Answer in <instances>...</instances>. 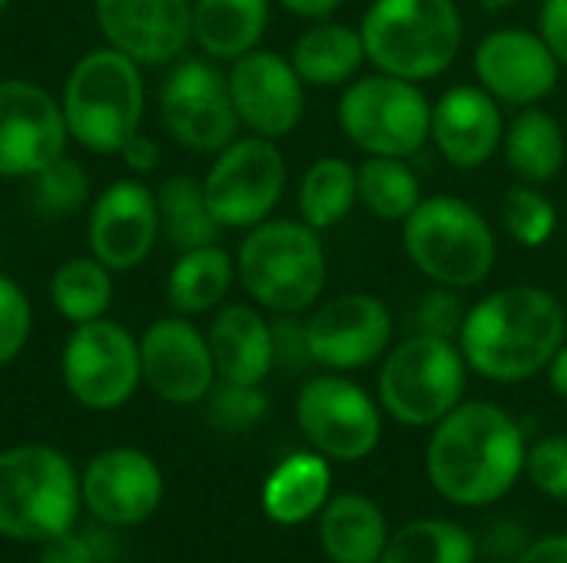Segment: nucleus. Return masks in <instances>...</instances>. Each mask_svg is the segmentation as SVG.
Returning <instances> with one entry per match:
<instances>
[{
    "instance_id": "0eeeda50",
    "label": "nucleus",
    "mask_w": 567,
    "mask_h": 563,
    "mask_svg": "<svg viewBox=\"0 0 567 563\" xmlns=\"http://www.w3.org/2000/svg\"><path fill=\"white\" fill-rule=\"evenodd\" d=\"M409 262L432 282L455 292L482 285L498 262L495 229L472 202L458 196H432L402 222Z\"/></svg>"
},
{
    "instance_id": "a211bd4d",
    "label": "nucleus",
    "mask_w": 567,
    "mask_h": 563,
    "mask_svg": "<svg viewBox=\"0 0 567 563\" xmlns=\"http://www.w3.org/2000/svg\"><path fill=\"white\" fill-rule=\"evenodd\" d=\"M229 93L239 113V123L252 136L286 139L306 116V83L299 80L289 56L276 50H249L233 60Z\"/></svg>"
},
{
    "instance_id": "412c9836",
    "label": "nucleus",
    "mask_w": 567,
    "mask_h": 563,
    "mask_svg": "<svg viewBox=\"0 0 567 563\" xmlns=\"http://www.w3.org/2000/svg\"><path fill=\"white\" fill-rule=\"evenodd\" d=\"M159 236L156 192L140 179H116L96 196L86 222L90 256L110 272H130L143 265Z\"/></svg>"
},
{
    "instance_id": "ddd939ff",
    "label": "nucleus",
    "mask_w": 567,
    "mask_h": 563,
    "mask_svg": "<svg viewBox=\"0 0 567 563\" xmlns=\"http://www.w3.org/2000/svg\"><path fill=\"white\" fill-rule=\"evenodd\" d=\"M296 421L312 451L329 461H362L382 441V411L346 375H316L296 398Z\"/></svg>"
},
{
    "instance_id": "4c0bfd02",
    "label": "nucleus",
    "mask_w": 567,
    "mask_h": 563,
    "mask_svg": "<svg viewBox=\"0 0 567 563\" xmlns=\"http://www.w3.org/2000/svg\"><path fill=\"white\" fill-rule=\"evenodd\" d=\"M113 528H70L43 544H37V563H110L113 561Z\"/></svg>"
},
{
    "instance_id": "9b49d317",
    "label": "nucleus",
    "mask_w": 567,
    "mask_h": 563,
    "mask_svg": "<svg viewBox=\"0 0 567 563\" xmlns=\"http://www.w3.org/2000/svg\"><path fill=\"white\" fill-rule=\"evenodd\" d=\"M286 176V156L276 139L236 136L216 153L203 192L223 229H252L276 212Z\"/></svg>"
},
{
    "instance_id": "72a5a7b5",
    "label": "nucleus",
    "mask_w": 567,
    "mask_h": 563,
    "mask_svg": "<svg viewBox=\"0 0 567 563\" xmlns=\"http://www.w3.org/2000/svg\"><path fill=\"white\" fill-rule=\"evenodd\" d=\"M478 541L452 521L422 518L399 528L389 544L382 563H475Z\"/></svg>"
},
{
    "instance_id": "6ab92c4d",
    "label": "nucleus",
    "mask_w": 567,
    "mask_h": 563,
    "mask_svg": "<svg viewBox=\"0 0 567 563\" xmlns=\"http://www.w3.org/2000/svg\"><path fill=\"white\" fill-rule=\"evenodd\" d=\"M143 385L166 405H199L216 385V365L209 338L186 319L166 315L146 325L140 335Z\"/></svg>"
},
{
    "instance_id": "c03bdc74",
    "label": "nucleus",
    "mask_w": 567,
    "mask_h": 563,
    "mask_svg": "<svg viewBox=\"0 0 567 563\" xmlns=\"http://www.w3.org/2000/svg\"><path fill=\"white\" fill-rule=\"evenodd\" d=\"M538 33L567 70V0H545L538 13Z\"/></svg>"
},
{
    "instance_id": "a878e982",
    "label": "nucleus",
    "mask_w": 567,
    "mask_h": 563,
    "mask_svg": "<svg viewBox=\"0 0 567 563\" xmlns=\"http://www.w3.org/2000/svg\"><path fill=\"white\" fill-rule=\"evenodd\" d=\"M299 80L316 90L349 86L365 63V43L359 27L339 23V20H312L309 30H302L289 53Z\"/></svg>"
},
{
    "instance_id": "2f4dec72",
    "label": "nucleus",
    "mask_w": 567,
    "mask_h": 563,
    "mask_svg": "<svg viewBox=\"0 0 567 563\" xmlns=\"http://www.w3.org/2000/svg\"><path fill=\"white\" fill-rule=\"evenodd\" d=\"M359 202L355 166L342 156H319L299 183V219L316 232L336 229Z\"/></svg>"
},
{
    "instance_id": "2eb2a0df",
    "label": "nucleus",
    "mask_w": 567,
    "mask_h": 563,
    "mask_svg": "<svg viewBox=\"0 0 567 563\" xmlns=\"http://www.w3.org/2000/svg\"><path fill=\"white\" fill-rule=\"evenodd\" d=\"M163 471L140 448L96 451L80 471L83 511L113 531L146 524L163 504Z\"/></svg>"
},
{
    "instance_id": "b1692460",
    "label": "nucleus",
    "mask_w": 567,
    "mask_h": 563,
    "mask_svg": "<svg viewBox=\"0 0 567 563\" xmlns=\"http://www.w3.org/2000/svg\"><path fill=\"white\" fill-rule=\"evenodd\" d=\"M332 494L329 458L319 451H296L282 458L262 484V511L272 524L296 528L322 514Z\"/></svg>"
},
{
    "instance_id": "9d476101",
    "label": "nucleus",
    "mask_w": 567,
    "mask_h": 563,
    "mask_svg": "<svg viewBox=\"0 0 567 563\" xmlns=\"http://www.w3.org/2000/svg\"><path fill=\"white\" fill-rule=\"evenodd\" d=\"M60 375L76 405L90 411H116L143 385L140 338L106 315L73 325L63 342Z\"/></svg>"
},
{
    "instance_id": "f257e3e1",
    "label": "nucleus",
    "mask_w": 567,
    "mask_h": 563,
    "mask_svg": "<svg viewBox=\"0 0 567 563\" xmlns=\"http://www.w3.org/2000/svg\"><path fill=\"white\" fill-rule=\"evenodd\" d=\"M525 455V435L505 408L462 402L435 425L425 448V471L449 504L485 508L515 488Z\"/></svg>"
},
{
    "instance_id": "09e8293b",
    "label": "nucleus",
    "mask_w": 567,
    "mask_h": 563,
    "mask_svg": "<svg viewBox=\"0 0 567 563\" xmlns=\"http://www.w3.org/2000/svg\"><path fill=\"white\" fill-rule=\"evenodd\" d=\"M548 382H551L555 395H561L567 402V342L558 348V355L548 365Z\"/></svg>"
},
{
    "instance_id": "aec40b11",
    "label": "nucleus",
    "mask_w": 567,
    "mask_h": 563,
    "mask_svg": "<svg viewBox=\"0 0 567 563\" xmlns=\"http://www.w3.org/2000/svg\"><path fill=\"white\" fill-rule=\"evenodd\" d=\"M106 46L140 66H163L193 43V0H93Z\"/></svg>"
},
{
    "instance_id": "4468645a",
    "label": "nucleus",
    "mask_w": 567,
    "mask_h": 563,
    "mask_svg": "<svg viewBox=\"0 0 567 563\" xmlns=\"http://www.w3.org/2000/svg\"><path fill=\"white\" fill-rule=\"evenodd\" d=\"M312 362L326 372L365 368L392 348V312L369 292H342L326 299L306 319Z\"/></svg>"
},
{
    "instance_id": "20e7f679",
    "label": "nucleus",
    "mask_w": 567,
    "mask_h": 563,
    "mask_svg": "<svg viewBox=\"0 0 567 563\" xmlns=\"http://www.w3.org/2000/svg\"><path fill=\"white\" fill-rule=\"evenodd\" d=\"M359 33L379 73L425 83L458 60L465 20L455 0H372Z\"/></svg>"
},
{
    "instance_id": "3c124183",
    "label": "nucleus",
    "mask_w": 567,
    "mask_h": 563,
    "mask_svg": "<svg viewBox=\"0 0 567 563\" xmlns=\"http://www.w3.org/2000/svg\"><path fill=\"white\" fill-rule=\"evenodd\" d=\"M7 3H10V0H0V13H3V10H7Z\"/></svg>"
},
{
    "instance_id": "bb28decb",
    "label": "nucleus",
    "mask_w": 567,
    "mask_h": 563,
    "mask_svg": "<svg viewBox=\"0 0 567 563\" xmlns=\"http://www.w3.org/2000/svg\"><path fill=\"white\" fill-rule=\"evenodd\" d=\"M502 153L508 169L532 186L551 183L567 159V139L561 123L542 110V106H525L515 113L512 123H505V139Z\"/></svg>"
},
{
    "instance_id": "49530a36",
    "label": "nucleus",
    "mask_w": 567,
    "mask_h": 563,
    "mask_svg": "<svg viewBox=\"0 0 567 563\" xmlns=\"http://www.w3.org/2000/svg\"><path fill=\"white\" fill-rule=\"evenodd\" d=\"M515 563H567V534H551L545 541H532L528 551Z\"/></svg>"
},
{
    "instance_id": "cd10ccee",
    "label": "nucleus",
    "mask_w": 567,
    "mask_h": 563,
    "mask_svg": "<svg viewBox=\"0 0 567 563\" xmlns=\"http://www.w3.org/2000/svg\"><path fill=\"white\" fill-rule=\"evenodd\" d=\"M269 0H193V40L213 60H236L259 46Z\"/></svg>"
},
{
    "instance_id": "a19ab883",
    "label": "nucleus",
    "mask_w": 567,
    "mask_h": 563,
    "mask_svg": "<svg viewBox=\"0 0 567 563\" xmlns=\"http://www.w3.org/2000/svg\"><path fill=\"white\" fill-rule=\"evenodd\" d=\"M525 475L542 494L567 501V435H548L532 445L525 455Z\"/></svg>"
},
{
    "instance_id": "393cba45",
    "label": "nucleus",
    "mask_w": 567,
    "mask_h": 563,
    "mask_svg": "<svg viewBox=\"0 0 567 563\" xmlns=\"http://www.w3.org/2000/svg\"><path fill=\"white\" fill-rule=\"evenodd\" d=\"M389 538L382 508L365 494H336L319 514V544L332 563H382Z\"/></svg>"
},
{
    "instance_id": "a18cd8bd",
    "label": "nucleus",
    "mask_w": 567,
    "mask_h": 563,
    "mask_svg": "<svg viewBox=\"0 0 567 563\" xmlns=\"http://www.w3.org/2000/svg\"><path fill=\"white\" fill-rule=\"evenodd\" d=\"M116 156H123V163H126L133 173H150V169H156V163H159V146H156L150 136L133 133V136L123 143V149H120Z\"/></svg>"
},
{
    "instance_id": "c85d7f7f",
    "label": "nucleus",
    "mask_w": 567,
    "mask_h": 563,
    "mask_svg": "<svg viewBox=\"0 0 567 563\" xmlns=\"http://www.w3.org/2000/svg\"><path fill=\"white\" fill-rule=\"evenodd\" d=\"M236 279V262L233 256L209 242V246H196L179 252V259L169 269L166 279V295L176 315H203L209 309H216Z\"/></svg>"
},
{
    "instance_id": "c756f323",
    "label": "nucleus",
    "mask_w": 567,
    "mask_h": 563,
    "mask_svg": "<svg viewBox=\"0 0 567 563\" xmlns=\"http://www.w3.org/2000/svg\"><path fill=\"white\" fill-rule=\"evenodd\" d=\"M156 209H159V232L169 239L176 252L209 246L223 232V226L216 222L206 202L203 179H193V176L163 179L156 189Z\"/></svg>"
},
{
    "instance_id": "ea45409f",
    "label": "nucleus",
    "mask_w": 567,
    "mask_h": 563,
    "mask_svg": "<svg viewBox=\"0 0 567 563\" xmlns=\"http://www.w3.org/2000/svg\"><path fill=\"white\" fill-rule=\"evenodd\" d=\"M465 305L458 299L455 289H445V285H432L419 305L412 309V329L415 335H435V338H452L458 342V332H462V322H465Z\"/></svg>"
},
{
    "instance_id": "4be33fe9",
    "label": "nucleus",
    "mask_w": 567,
    "mask_h": 563,
    "mask_svg": "<svg viewBox=\"0 0 567 563\" xmlns=\"http://www.w3.org/2000/svg\"><path fill=\"white\" fill-rule=\"evenodd\" d=\"M505 139L502 103L478 83H458L432 103V136L439 156L455 169H482Z\"/></svg>"
},
{
    "instance_id": "1a4fd4ad",
    "label": "nucleus",
    "mask_w": 567,
    "mask_h": 563,
    "mask_svg": "<svg viewBox=\"0 0 567 563\" xmlns=\"http://www.w3.org/2000/svg\"><path fill=\"white\" fill-rule=\"evenodd\" d=\"M339 129L365 156H415L432 136V100L419 83L372 73L339 96Z\"/></svg>"
},
{
    "instance_id": "de8ad7c7",
    "label": "nucleus",
    "mask_w": 567,
    "mask_h": 563,
    "mask_svg": "<svg viewBox=\"0 0 567 563\" xmlns=\"http://www.w3.org/2000/svg\"><path fill=\"white\" fill-rule=\"evenodd\" d=\"M279 3L302 20H329L346 0H279Z\"/></svg>"
},
{
    "instance_id": "7ed1b4c3",
    "label": "nucleus",
    "mask_w": 567,
    "mask_h": 563,
    "mask_svg": "<svg viewBox=\"0 0 567 563\" xmlns=\"http://www.w3.org/2000/svg\"><path fill=\"white\" fill-rule=\"evenodd\" d=\"M236 275L249 299L272 315H302L322 302L329 259L319 232L302 219H266L246 229Z\"/></svg>"
},
{
    "instance_id": "f8f14e48",
    "label": "nucleus",
    "mask_w": 567,
    "mask_h": 563,
    "mask_svg": "<svg viewBox=\"0 0 567 563\" xmlns=\"http://www.w3.org/2000/svg\"><path fill=\"white\" fill-rule=\"evenodd\" d=\"M166 133L189 153L216 156L239 136V113L226 73L209 60H179L159 86Z\"/></svg>"
},
{
    "instance_id": "79ce46f5",
    "label": "nucleus",
    "mask_w": 567,
    "mask_h": 563,
    "mask_svg": "<svg viewBox=\"0 0 567 563\" xmlns=\"http://www.w3.org/2000/svg\"><path fill=\"white\" fill-rule=\"evenodd\" d=\"M272 355H276V368H286V372H299V368L316 365L312 352H309L306 319L276 315V322H272Z\"/></svg>"
},
{
    "instance_id": "6e6552de",
    "label": "nucleus",
    "mask_w": 567,
    "mask_h": 563,
    "mask_svg": "<svg viewBox=\"0 0 567 563\" xmlns=\"http://www.w3.org/2000/svg\"><path fill=\"white\" fill-rule=\"evenodd\" d=\"M468 365L458 342L435 335H409L385 352L379 372V402L385 415L409 428H435L462 405Z\"/></svg>"
},
{
    "instance_id": "c9c22d12",
    "label": "nucleus",
    "mask_w": 567,
    "mask_h": 563,
    "mask_svg": "<svg viewBox=\"0 0 567 563\" xmlns=\"http://www.w3.org/2000/svg\"><path fill=\"white\" fill-rule=\"evenodd\" d=\"M502 222L518 246L542 249L551 242L558 229V209L538 186L518 183L502 196Z\"/></svg>"
},
{
    "instance_id": "dca6fc26",
    "label": "nucleus",
    "mask_w": 567,
    "mask_h": 563,
    "mask_svg": "<svg viewBox=\"0 0 567 563\" xmlns=\"http://www.w3.org/2000/svg\"><path fill=\"white\" fill-rule=\"evenodd\" d=\"M63 106L40 83L0 80V176L30 179L66 153Z\"/></svg>"
},
{
    "instance_id": "8fccbe9b",
    "label": "nucleus",
    "mask_w": 567,
    "mask_h": 563,
    "mask_svg": "<svg viewBox=\"0 0 567 563\" xmlns=\"http://www.w3.org/2000/svg\"><path fill=\"white\" fill-rule=\"evenodd\" d=\"M478 3H482V10H488V13H502V10L515 7L518 0H478Z\"/></svg>"
},
{
    "instance_id": "f704fd0d",
    "label": "nucleus",
    "mask_w": 567,
    "mask_h": 563,
    "mask_svg": "<svg viewBox=\"0 0 567 563\" xmlns=\"http://www.w3.org/2000/svg\"><path fill=\"white\" fill-rule=\"evenodd\" d=\"M86 199H90V176L66 153L30 176V202L43 219H66Z\"/></svg>"
},
{
    "instance_id": "37998d69",
    "label": "nucleus",
    "mask_w": 567,
    "mask_h": 563,
    "mask_svg": "<svg viewBox=\"0 0 567 563\" xmlns=\"http://www.w3.org/2000/svg\"><path fill=\"white\" fill-rule=\"evenodd\" d=\"M528 544H532V538H528V531L522 524L498 521V524H492L485 531V538H482L478 548H485L498 563H515L528 551Z\"/></svg>"
},
{
    "instance_id": "423d86ee",
    "label": "nucleus",
    "mask_w": 567,
    "mask_h": 563,
    "mask_svg": "<svg viewBox=\"0 0 567 563\" xmlns=\"http://www.w3.org/2000/svg\"><path fill=\"white\" fill-rule=\"evenodd\" d=\"M83 511L80 475L50 445H13L0 451V538L43 544L70 528Z\"/></svg>"
},
{
    "instance_id": "58836bf2",
    "label": "nucleus",
    "mask_w": 567,
    "mask_h": 563,
    "mask_svg": "<svg viewBox=\"0 0 567 563\" xmlns=\"http://www.w3.org/2000/svg\"><path fill=\"white\" fill-rule=\"evenodd\" d=\"M30 332H33V309L27 292L10 275H0V368L10 365L27 348Z\"/></svg>"
},
{
    "instance_id": "e433bc0d",
    "label": "nucleus",
    "mask_w": 567,
    "mask_h": 563,
    "mask_svg": "<svg viewBox=\"0 0 567 563\" xmlns=\"http://www.w3.org/2000/svg\"><path fill=\"white\" fill-rule=\"evenodd\" d=\"M266 411H269V398L262 395L259 385L216 378V385L206 395V418L216 431H226V435L252 431L266 418Z\"/></svg>"
},
{
    "instance_id": "f03ea898",
    "label": "nucleus",
    "mask_w": 567,
    "mask_h": 563,
    "mask_svg": "<svg viewBox=\"0 0 567 563\" xmlns=\"http://www.w3.org/2000/svg\"><path fill=\"white\" fill-rule=\"evenodd\" d=\"M565 342V305L542 285H508L478 299L465 312L458 332L465 365L498 385L528 382L548 372Z\"/></svg>"
},
{
    "instance_id": "39448f33",
    "label": "nucleus",
    "mask_w": 567,
    "mask_h": 563,
    "mask_svg": "<svg viewBox=\"0 0 567 563\" xmlns=\"http://www.w3.org/2000/svg\"><path fill=\"white\" fill-rule=\"evenodd\" d=\"M70 139L86 153L113 156L140 133L146 86L143 66L113 46H96L76 60L60 93Z\"/></svg>"
},
{
    "instance_id": "473e14b6",
    "label": "nucleus",
    "mask_w": 567,
    "mask_h": 563,
    "mask_svg": "<svg viewBox=\"0 0 567 563\" xmlns=\"http://www.w3.org/2000/svg\"><path fill=\"white\" fill-rule=\"evenodd\" d=\"M50 302L70 325L103 319L113 302V272L93 256H73L50 275Z\"/></svg>"
},
{
    "instance_id": "f3484780",
    "label": "nucleus",
    "mask_w": 567,
    "mask_h": 563,
    "mask_svg": "<svg viewBox=\"0 0 567 563\" xmlns=\"http://www.w3.org/2000/svg\"><path fill=\"white\" fill-rule=\"evenodd\" d=\"M475 80L498 103L508 106H542L561 80V63L538 30L502 27L492 30L475 46Z\"/></svg>"
},
{
    "instance_id": "7c9ffc66",
    "label": "nucleus",
    "mask_w": 567,
    "mask_h": 563,
    "mask_svg": "<svg viewBox=\"0 0 567 563\" xmlns=\"http://www.w3.org/2000/svg\"><path fill=\"white\" fill-rule=\"evenodd\" d=\"M355 186L362 209L382 222H405L425 199L419 173L409 166V159L395 156H365L355 166Z\"/></svg>"
},
{
    "instance_id": "5701e85b",
    "label": "nucleus",
    "mask_w": 567,
    "mask_h": 563,
    "mask_svg": "<svg viewBox=\"0 0 567 563\" xmlns=\"http://www.w3.org/2000/svg\"><path fill=\"white\" fill-rule=\"evenodd\" d=\"M209 352L216 375L223 382L262 385L276 368L272 355V322L262 319L252 305H226L216 312L209 332Z\"/></svg>"
}]
</instances>
